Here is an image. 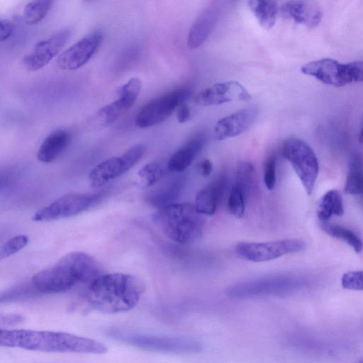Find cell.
Segmentation results:
<instances>
[{
  "label": "cell",
  "mask_w": 363,
  "mask_h": 363,
  "mask_svg": "<svg viewBox=\"0 0 363 363\" xmlns=\"http://www.w3.org/2000/svg\"><path fill=\"white\" fill-rule=\"evenodd\" d=\"M0 345L45 352L103 354L108 348L94 339L64 332L35 330H0Z\"/></svg>",
  "instance_id": "obj_1"
},
{
  "label": "cell",
  "mask_w": 363,
  "mask_h": 363,
  "mask_svg": "<svg viewBox=\"0 0 363 363\" xmlns=\"http://www.w3.org/2000/svg\"><path fill=\"white\" fill-rule=\"evenodd\" d=\"M144 291L145 285L138 277L129 274L111 273L91 281L85 299L93 310L116 314L135 308Z\"/></svg>",
  "instance_id": "obj_2"
},
{
  "label": "cell",
  "mask_w": 363,
  "mask_h": 363,
  "mask_svg": "<svg viewBox=\"0 0 363 363\" xmlns=\"http://www.w3.org/2000/svg\"><path fill=\"white\" fill-rule=\"evenodd\" d=\"M99 273V266L94 257L83 252H72L62 257L52 266L35 274L31 282L39 293L59 294L79 283L93 281Z\"/></svg>",
  "instance_id": "obj_3"
},
{
  "label": "cell",
  "mask_w": 363,
  "mask_h": 363,
  "mask_svg": "<svg viewBox=\"0 0 363 363\" xmlns=\"http://www.w3.org/2000/svg\"><path fill=\"white\" fill-rule=\"evenodd\" d=\"M154 225L169 240L180 244L198 240L205 226L203 215L189 203L157 208L152 215Z\"/></svg>",
  "instance_id": "obj_4"
},
{
  "label": "cell",
  "mask_w": 363,
  "mask_h": 363,
  "mask_svg": "<svg viewBox=\"0 0 363 363\" xmlns=\"http://www.w3.org/2000/svg\"><path fill=\"white\" fill-rule=\"evenodd\" d=\"M109 335L121 342L141 350L175 354H192L201 351L200 342L179 337L145 335L119 329L111 330Z\"/></svg>",
  "instance_id": "obj_5"
},
{
  "label": "cell",
  "mask_w": 363,
  "mask_h": 363,
  "mask_svg": "<svg viewBox=\"0 0 363 363\" xmlns=\"http://www.w3.org/2000/svg\"><path fill=\"white\" fill-rule=\"evenodd\" d=\"M301 72L325 84L340 87L352 82H363V60L345 64L323 58L304 65Z\"/></svg>",
  "instance_id": "obj_6"
},
{
  "label": "cell",
  "mask_w": 363,
  "mask_h": 363,
  "mask_svg": "<svg viewBox=\"0 0 363 363\" xmlns=\"http://www.w3.org/2000/svg\"><path fill=\"white\" fill-rule=\"evenodd\" d=\"M299 286V281L288 275H270L229 286L227 296L234 298H247L289 294Z\"/></svg>",
  "instance_id": "obj_7"
},
{
  "label": "cell",
  "mask_w": 363,
  "mask_h": 363,
  "mask_svg": "<svg viewBox=\"0 0 363 363\" xmlns=\"http://www.w3.org/2000/svg\"><path fill=\"white\" fill-rule=\"evenodd\" d=\"M282 153L291 164L306 194L311 195L319 172L318 160L313 149L305 141L293 137L284 142Z\"/></svg>",
  "instance_id": "obj_8"
},
{
  "label": "cell",
  "mask_w": 363,
  "mask_h": 363,
  "mask_svg": "<svg viewBox=\"0 0 363 363\" xmlns=\"http://www.w3.org/2000/svg\"><path fill=\"white\" fill-rule=\"evenodd\" d=\"M145 150L143 144H137L121 155L99 163L89 172V180L91 185L96 188L101 187L128 172L141 160Z\"/></svg>",
  "instance_id": "obj_9"
},
{
  "label": "cell",
  "mask_w": 363,
  "mask_h": 363,
  "mask_svg": "<svg viewBox=\"0 0 363 363\" xmlns=\"http://www.w3.org/2000/svg\"><path fill=\"white\" fill-rule=\"evenodd\" d=\"M306 246L305 242L299 239H286L264 242H242L236 245L235 252L245 260L264 262L285 255L303 251Z\"/></svg>",
  "instance_id": "obj_10"
},
{
  "label": "cell",
  "mask_w": 363,
  "mask_h": 363,
  "mask_svg": "<svg viewBox=\"0 0 363 363\" xmlns=\"http://www.w3.org/2000/svg\"><path fill=\"white\" fill-rule=\"evenodd\" d=\"M189 94V89H179L150 100L138 111L135 118V125L140 128H147L162 123Z\"/></svg>",
  "instance_id": "obj_11"
},
{
  "label": "cell",
  "mask_w": 363,
  "mask_h": 363,
  "mask_svg": "<svg viewBox=\"0 0 363 363\" xmlns=\"http://www.w3.org/2000/svg\"><path fill=\"white\" fill-rule=\"evenodd\" d=\"M99 195L69 194L38 211L32 217L35 222H49L76 216L94 205Z\"/></svg>",
  "instance_id": "obj_12"
},
{
  "label": "cell",
  "mask_w": 363,
  "mask_h": 363,
  "mask_svg": "<svg viewBox=\"0 0 363 363\" xmlns=\"http://www.w3.org/2000/svg\"><path fill=\"white\" fill-rule=\"evenodd\" d=\"M103 32L96 30L72 45L57 59L61 69L72 71L83 67L96 54L103 41Z\"/></svg>",
  "instance_id": "obj_13"
},
{
  "label": "cell",
  "mask_w": 363,
  "mask_h": 363,
  "mask_svg": "<svg viewBox=\"0 0 363 363\" xmlns=\"http://www.w3.org/2000/svg\"><path fill=\"white\" fill-rule=\"evenodd\" d=\"M140 90L141 81L138 77H132L121 85L118 91V98L96 113L100 125L108 126L115 123L133 106Z\"/></svg>",
  "instance_id": "obj_14"
},
{
  "label": "cell",
  "mask_w": 363,
  "mask_h": 363,
  "mask_svg": "<svg viewBox=\"0 0 363 363\" xmlns=\"http://www.w3.org/2000/svg\"><path fill=\"white\" fill-rule=\"evenodd\" d=\"M70 35V30L65 29L38 42L30 52L23 57L24 67L32 72L42 69L60 52Z\"/></svg>",
  "instance_id": "obj_15"
},
{
  "label": "cell",
  "mask_w": 363,
  "mask_h": 363,
  "mask_svg": "<svg viewBox=\"0 0 363 363\" xmlns=\"http://www.w3.org/2000/svg\"><path fill=\"white\" fill-rule=\"evenodd\" d=\"M252 99L247 90L238 82L216 83L199 91L194 98L195 104L217 106L235 101H248Z\"/></svg>",
  "instance_id": "obj_16"
},
{
  "label": "cell",
  "mask_w": 363,
  "mask_h": 363,
  "mask_svg": "<svg viewBox=\"0 0 363 363\" xmlns=\"http://www.w3.org/2000/svg\"><path fill=\"white\" fill-rule=\"evenodd\" d=\"M258 115L255 108H246L220 118L214 127L215 137L223 140L237 136L247 130Z\"/></svg>",
  "instance_id": "obj_17"
},
{
  "label": "cell",
  "mask_w": 363,
  "mask_h": 363,
  "mask_svg": "<svg viewBox=\"0 0 363 363\" xmlns=\"http://www.w3.org/2000/svg\"><path fill=\"white\" fill-rule=\"evenodd\" d=\"M280 10L286 18L308 28L316 27L323 16L320 6L313 1H289L281 6Z\"/></svg>",
  "instance_id": "obj_18"
},
{
  "label": "cell",
  "mask_w": 363,
  "mask_h": 363,
  "mask_svg": "<svg viewBox=\"0 0 363 363\" xmlns=\"http://www.w3.org/2000/svg\"><path fill=\"white\" fill-rule=\"evenodd\" d=\"M225 174L218 175L210 184L200 190L195 198V207L203 215L212 216L222 201L227 186Z\"/></svg>",
  "instance_id": "obj_19"
},
{
  "label": "cell",
  "mask_w": 363,
  "mask_h": 363,
  "mask_svg": "<svg viewBox=\"0 0 363 363\" xmlns=\"http://www.w3.org/2000/svg\"><path fill=\"white\" fill-rule=\"evenodd\" d=\"M71 134L64 129L51 132L40 145L36 157L43 163H51L59 158L66 150L71 141Z\"/></svg>",
  "instance_id": "obj_20"
},
{
  "label": "cell",
  "mask_w": 363,
  "mask_h": 363,
  "mask_svg": "<svg viewBox=\"0 0 363 363\" xmlns=\"http://www.w3.org/2000/svg\"><path fill=\"white\" fill-rule=\"evenodd\" d=\"M218 18V11L214 7H210L203 11L189 30L187 38L188 46L191 49L201 46L213 30Z\"/></svg>",
  "instance_id": "obj_21"
},
{
  "label": "cell",
  "mask_w": 363,
  "mask_h": 363,
  "mask_svg": "<svg viewBox=\"0 0 363 363\" xmlns=\"http://www.w3.org/2000/svg\"><path fill=\"white\" fill-rule=\"evenodd\" d=\"M205 144L206 138L203 135L192 138L172 155L167 163L168 170L177 173L184 171L202 150Z\"/></svg>",
  "instance_id": "obj_22"
},
{
  "label": "cell",
  "mask_w": 363,
  "mask_h": 363,
  "mask_svg": "<svg viewBox=\"0 0 363 363\" xmlns=\"http://www.w3.org/2000/svg\"><path fill=\"white\" fill-rule=\"evenodd\" d=\"M184 184V177L177 176L152 191L148 201L157 208L172 205L182 193Z\"/></svg>",
  "instance_id": "obj_23"
},
{
  "label": "cell",
  "mask_w": 363,
  "mask_h": 363,
  "mask_svg": "<svg viewBox=\"0 0 363 363\" xmlns=\"http://www.w3.org/2000/svg\"><path fill=\"white\" fill-rule=\"evenodd\" d=\"M344 213L342 198L339 191H328L318 201L317 216L320 222H328L333 216H341Z\"/></svg>",
  "instance_id": "obj_24"
},
{
  "label": "cell",
  "mask_w": 363,
  "mask_h": 363,
  "mask_svg": "<svg viewBox=\"0 0 363 363\" xmlns=\"http://www.w3.org/2000/svg\"><path fill=\"white\" fill-rule=\"evenodd\" d=\"M248 6L259 24L264 29L272 28L277 17L279 7L276 1L269 0H251Z\"/></svg>",
  "instance_id": "obj_25"
},
{
  "label": "cell",
  "mask_w": 363,
  "mask_h": 363,
  "mask_svg": "<svg viewBox=\"0 0 363 363\" xmlns=\"http://www.w3.org/2000/svg\"><path fill=\"white\" fill-rule=\"evenodd\" d=\"M344 192L350 195L363 194V157L353 154L349 163Z\"/></svg>",
  "instance_id": "obj_26"
},
{
  "label": "cell",
  "mask_w": 363,
  "mask_h": 363,
  "mask_svg": "<svg viewBox=\"0 0 363 363\" xmlns=\"http://www.w3.org/2000/svg\"><path fill=\"white\" fill-rule=\"evenodd\" d=\"M255 182V171L253 164L248 161H240L235 167V186L244 195L246 200L250 196Z\"/></svg>",
  "instance_id": "obj_27"
},
{
  "label": "cell",
  "mask_w": 363,
  "mask_h": 363,
  "mask_svg": "<svg viewBox=\"0 0 363 363\" xmlns=\"http://www.w3.org/2000/svg\"><path fill=\"white\" fill-rule=\"evenodd\" d=\"M321 229L331 237L347 242L355 252L359 253L363 250V243L359 236L352 230L341 225L320 222Z\"/></svg>",
  "instance_id": "obj_28"
},
{
  "label": "cell",
  "mask_w": 363,
  "mask_h": 363,
  "mask_svg": "<svg viewBox=\"0 0 363 363\" xmlns=\"http://www.w3.org/2000/svg\"><path fill=\"white\" fill-rule=\"evenodd\" d=\"M53 1L50 0H37L27 3L23 9V20L28 26L41 22L51 9Z\"/></svg>",
  "instance_id": "obj_29"
},
{
  "label": "cell",
  "mask_w": 363,
  "mask_h": 363,
  "mask_svg": "<svg viewBox=\"0 0 363 363\" xmlns=\"http://www.w3.org/2000/svg\"><path fill=\"white\" fill-rule=\"evenodd\" d=\"M163 175V169L157 162H150L143 166L138 176L142 186L147 188L156 184Z\"/></svg>",
  "instance_id": "obj_30"
},
{
  "label": "cell",
  "mask_w": 363,
  "mask_h": 363,
  "mask_svg": "<svg viewBox=\"0 0 363 363\" xmlns=\"http://www.w3.org/2000/svg\"><path fill=\"white\" fill-rule=\"evenodd\" d=\"M246 199L243 194L235 186H233L228 201L230 213L235 218L243 216L245 209Z\"/></svg>",
  "instance_id": "obj_31"
},
{
  "label": "cell",
  "mask_w": 363,
  "mask_h": 363,
  "mask_svg": "<svg viewBox=\"0 0 363 363\" xmlns=\"http://www.w3.org/2000/svg\"><path fill=\"white\" fill-rule=\"evenodd\" d=\"M29 241L26 235H16L6 241L0 249V259L7 258L23 249Z\"/></svg>",
  "instance_id": "obj_32"
},
{
  "label": "cell",
  "mask_w": 363,
  "mask_h": 363,
  "mask_svg": "<svg viewBox=\"0 0 363 363\" xmlns=\"http://www.w3.org/2000/svg\"><path fill=\"white\" fill-rule=\"evenodd\" d=\"M341 285L345 289L363 291V271L345 273L341 279Z\"/></svg>",
  "instance_id": "obj_33"
},
{
  "label": "cell",
  "mask_w": 363,
  "mask_h": 363,
  "mask_svg": "<svg viewBox=\"0 0 363 363\" xmlns=\"http://www.w3.org/2000/svg\"><path fill=\"white\" fill-rule=\"evenodd\" d=\"M264 181L268 190H272L276 184V157L269 155L265 161L264 169Z\"/></svg>",
  "instance_id": "obj_34"
},
{
  "label": "cell",
  "mask_w": 363,
  "mask_h": 363,
  "mask_svg": "<svg viewBox=\"0 0 363 363\" xmlns=\"http://www.w3.org/2000/svg\"><path fill=\"white\" fill-rule=\"evenodd\" d=\"M15 26L10 21L1 19L0 21V40H7L13 35Z\"/></svg>",
  "instance_id": "obj_35"
},
{
  "label": "cell",
  "mask_w": 363,
  "mask_h": 363,
  "mask_svg": "<svg viewBox=\"0 0 363 363\" xmlns=\"http://www.w3.org/2000/svg\"><path fill=\"white\" fill-rule=\"evenodd\" d=\"M25 318L19 314L1 315L0 323L4 325H13L24 322Z\"/></svg>",
  "instance_id": "obj_36"
},
{
  "label": "cell",
  "mask_w": 363,
  "mask_h": 363,
  "mask_svg": "<svg viewBox=\"0 0 363 363\" xmlns=\"http://www.w3.org/2000/svg\"><path fill=\"white\" fill-rule=\"evenodd\" d=\"M191 111L189 107L184 103L182 104L178 108L177 118L180 123H183L189 120Z\"/></svg>",
  "instance_id": "obj_37"
},
{
  "label": "cell",
  "mask_w": 363,
  "mask_h": 363,
  "mask_svg": "<svg viewBox=\"0 0 363 363\" xmlns=\"http://www.w3.org/2000/svg\"><path fill=\"white\" fill-rule=\"evenodd\" d=\"M199 173L203 177H208L213 171V164L209 160H203L198 165Z\"/></svg>",
  "instance_id": "obj_38"
},
{
  "label": "cell",
  "mask_w": 363,
  "mask_h": 363,
  "mask_svg": "<svg viewBox=\"0 0 363 363\" xmlns=\"http://www.w3.org/2000/svg\"><path fill=\"white\" fill-rule=\"evenodd\" d=\"M359 142L360 143H363V123L362 125V127H361V129H360V131H359Z\"/></svg>",
  "instance_id": "obj_39"
},
{
  "label": "cell",
  "mask_w": 363,
  "mask_h": 363,
  "mask_svg": "<svg viewBox=\"0 0 363 363\" xmlns=\"http://www.w3.org/2000/svg\"><path fill=\"white\" fill-rule=\"evenodd\" d=\"M357 363H363V358L357 362Z\"/></svg>",
  "instance_id": "obj_40"
}]
</instances>
